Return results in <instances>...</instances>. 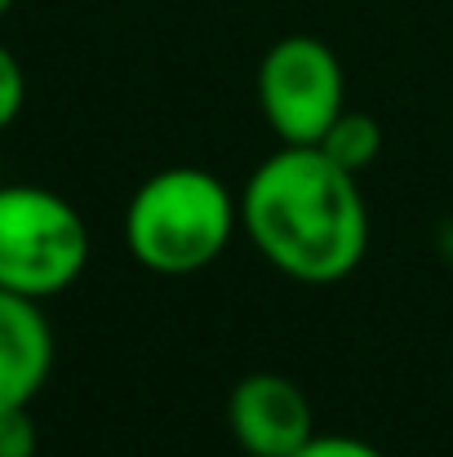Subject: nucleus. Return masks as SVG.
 <instances>
[{
  "label": "nucleus",
  "mask_w": 453,
  "mask_h": 457,
  "mask_svg": "<svg viewBox=\"0 0 453 457\" xmlns=\"http://www.w3.org/2000/svg\"><path fill=\"white\" fill-rule=\"evenodd\" d=\"M294 457H382L373 445L351 440V436H311Z\"/></svg>",
  "instance_id": "10"
},
{
  "label": "nucleus",
  "mask_w": 453,
  "mask_h": 457,
  "mask_svg": "<svg viewBox=\"0 0 453 457\" xmlns=\"http://www.w3.org/2000/svg\"><path fill=\"white\" fill-rule=\"evenodd\" d=\"M236 227V204L227 187L191 164L147 178L125 209L130 253L160 276H187L209 267Z\"/></svg>",
  "instance_id": "2"
},
{
  "label": "nucleus",
  "mask_w": 453,
  "mask_h": 457,
  "mask_svg": "<svg viewBox=\"0 0 453 457\" xmlns=\"http://www.w3.org/2000/svg\"><path fill=\"white\" fill-rule=\"evenodd\" d=\"M9 9H13V0H0V18H4V13H9Z\"/></svg>",
  "instance_id": "11"
},
{
  "label": "nucleus",
  "mask_w": 453,
  "mask_h": 457,
  "mask_svg": "<svg viewBox=\"0 0 453 457\" xmlns=\"http://www.w3.org/2000/svg\"><path fill=\"white\" fill-rule=\"evenodd\" d=\"M315 147L329 155L333 164H342L347 173H360V169H369V164L378 160V152H382V129H378L373 116L342 107V116L324 129V138H320Z\"/></svg>",
  "instance_id": "7"
},
{
  "label": "nucleus",
  "mask_w": 453,
  "mask_h": 457,
  "mask_svg": "<svg viewBox=\"0 0 453 457\" xmlns=\"http://www.w3.org/2000/svg\"><path fill=\"white\" fill-rule=\"evenodd\" d=\"M22 98H27V76H22V67H18L13 49H9V45H0V134L18 120Z\"/></svg>",
  "instance_id": "8"
},
{
  "label": "nucleus",
  "mask_w": 453,
  "mask_h": 457,
  "mask_svg": "<svg viewBox=\"0 0 453 457\" xmlns=\"http://www.w3.org/2000/svg\"><path fill=\"white\" fill-rule=\"evenodd\" d=\"M245 227L263 258L302 285H333L351 276L369 245V213L356 173L320 147L267 155L245 187Z\"/></svg>",
  "instance_id": "1"
},
{
  "label": "nucleus",
  "mask_w": 453,
  "mask_h": 457,
  "mask_svg": "<svg viewBox=\"0 0 453 457\" xmlns=\"http://www.w3.org/2000/svg\"><path fill=\"white\" fill-rule=\"evenodd\" d=\"M258 98L267 125L285 143L315 147L324 129L342 116V67L333 49L315 36L276 40L258 67Z\"/></svg>",
  "instance_id": "4"
},
{
  "label": "nucleus",
  "mask_w": 453,
  "mask_h": 457,
  "mask_svg": "<svg viewBox=\"0 0 453 457\" xmlns=\"http://www.w3.org/2000/svg\"><path fill=\"white\" fill-rule=\"evenodd\" d=\"M36 418L27 409H4L0 413V457H36Z\"/></svg>",
  "instance_id": "9"
},
{
  "label": "nucleus",
  "mask_w": 453,
  "mask_h": 457,
  "mask_svg": "<svg viewBox=\"0 0 453 457\" xmlns=\"http://www.w3.org/2000/svg\"><path fill=\"white\" fill-rule=\"evenodd\" d=\"M227 422L249 457H294L315 436L306 395L281 373H254L236 382L227 400Z\"/></svg>",
  "instance_id": "5"
},
{
  "label": "nucleus",
  "mask_w": 453,
  "mask_h": 457,
  "mask_svg": "<svg viewBox=\"0 0 453 457\" xmlns=\"http://www.w3.org/2000/svg\"><path fill=\"white\" fill-rule=\"evenodd\" d=\"M54 369V333L36 298L0 289V413L27 409Z\"/></svg>",
  "instance_id": "6"
},
{
  "label": "nucleus",
  "mask_w": 453,
  "mask_h": 457,
  "mask_svg": "<svg viewBox=\"0 0 453 457\" xmlns=\"http://www.w3.org/2000/svg\"><path fill=\"white\" fill-rule=\"evenodd\" d=\"M89 262L85 218L45 187H0V289L54 298Z\"/></svg>",
  "instance_id": "3"
}]
</instances>
